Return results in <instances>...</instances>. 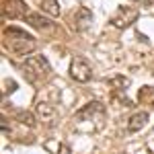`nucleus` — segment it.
Here are the masks:
<instances>
[{
	"label": "nucleus",
	"mask_w": 154,
	"mask_h": 154,
	"mask_svg": "<svg viewBox=\"0 0 154 154\" xmlns=\"http://www.w3.org/2000/svg\"><path fill=\"white\" fill-rule=\"evenodd\" d=\"M35 113H37V117L41 119V121H45V123H51V121L56 119V115H58L56 107L45 103V101H39L35 105Z\"/></svg>",
	"instance_id": "7"
},
{
	"label": "nucleus",
	"mask_w": 154,
	"mask_h": 154,
	"mask_svg": "<svg viewBox=\"0 0 154 154\" xmlns=\"http://www.w3.org/2000/svg\"><path fill=\"white\" fill-rule=\"evenodd\" d=\"M23 72L29 82H43L51 74V66L43 56H29L23 64Z\"/></svg>",
	"instance_id": "2"
},
{
	"label": "nucleus",
	"mask_w": 154,
	"mask_h": 154,
	"mask_svg": "<svg viewBox=\"0 0 154 154\" xmlns=\"http://www.w3.org/2000/svg\"><path fill=\"white\" fill-rule=\"evenodd\" d=\"M35 39L25 33L21 29H14V27H8L4 29V48L17 54V56H29L33 49H35Z\"/></svg>",
	"instance_id": "1"
},
{
	"label": "nucleus",
	"mask_w": 154,
	"mask_h": 154,
	"mask_svg": "<svg viewBox=\"0 0 154 154\" xmlns=\"http://www.w3.org/2000/svg\"><path fill=\"white\" fill-rule=\"evenodd\" d=\"M103 121L105 119V107L101 105L99 101H93V103H88L86 107H82L78 113H76V117H74V121L80 125L82 121Z\"/></svg>",
	"instance_id": "3"
},
{
	"label": "nucleus",
	"mask_w": 154,
	"mask_h": 154,
	"mask_svg": "<svg viewBox=\"0 0 154 154\" xmlns=\"http://www.w3.org/2000/svg\"><path fill=\"white\" fill-rule=\"evenodd\" d=\"M41 11L48 12V14H51V17H60L62 8H60L58 0H41Z\"/></svg>",
	"instance_id": "11"
},
{
	"label": "nucleus",
	"mask_w": 154,
	"mask_h": 154,
	"mask_svg": "<svg viewBox=\"0 0 154 154\" xmlns=\"http://www.w3.org/2000/svg\"><path fill=\"white\" fill-rule=\"evenodd\" d=\"M70 78L76 82H88L93 78V68L84 58H74L70 62Z\"/></svg>",
	"instance_id": "5"
},
{
	"label": "nucleus",
	"mask_w": 154,
	"mask_h": 154,
	"mask_svg": "<svg viewBox=\"0 0 154 154\" xmlns=\"http://www.w3.org/2000/svg\"><path fill=\"white\" fill-rule=\"evenodd\" d=\"M19 117L23 119V123H27V125H33L35 121H33V115L31 113H19Z\"/></svg>",
	"instance_id": "14"
},
{
	"label": "nucleus",
	"mask_w": 154,
	"mask_h": 154,
	"mask_svg": "<svg viewBox=\"0 0 154 154\" xmlns=\"http://www.w3.org/2000/svg\"><path fill=\"white\" fill-rule=\"evenodd\" d=\"M138 17H140V11H138V8H134V6H123V8H119V11L113 14L111 25H113L115 29H128V27H131V25L138 21Z\"/></svg>",
	"instance_id": "4"
},
{
	"label": "nucleus",
	"mask_w": 154,
	"mask_h": 154,
	"mask_svg": "<svg viewBox=\"0 0 154 154\" xmlns=\"http://www.w3.org/2000/svg\"><path fill=\"white\" fill-rule=\"evenodd\" d=\"M138 99H140L142 103L154 105V88H152V86H142L140 93H138Z\"/></svg>",
	"instance_id": "12"
},
{
	"label": "nucleus",
	"mask_w": 154,
	"mask_h": 154,
	"mask_svg": "<svg viewBox=\"0 0 154 154\" xmlns=\"http://www.w3.org/2000/svg\"><path fill=\"white\" fill-rule=\"evenodd\" d=\"M111 84H113V86H119L121 91H125V88L130 86V78H123V76H115V78L111 80Z\"/></svg>",
	"instance_id": "13"
},
{
	"label": "nucleus",
	"mask_w": 154,
	"mask_h": 154,
	"mask_svg": "<svg viewBox=\"0 0 154 154\" xmlns=\"http://www.w3.org/2000/svg\"><path fill=\"white\" fill-rule=\"evenodd\" d=\"M146 123H148V113H146V111H138V113H134V115L128 119V131H130V134H136V131L144 130Z\"/></svg>",
	"instance_id": "8"
},
{
	"label": "nucleus",
	"mask_w": 154,
	"mask_h": 154,
	"mask_svg": "<svg viewBox=\"0 0 154 154\" xmlns=\"http://www.w3.org/2000/svg\"><path fill=\"white\" fill-rule=\"evenodd\" d=\"M144 2H146V4H150V2H152V0H144Z\"/></svg>",
	"instance_id": "15"
},
{
	"label": "nucleus",
	"mask_w": 154,
	"mask_h": 154,
	"mask_svg": "<svg viewBox=\"0 0 154 154\" xmlns=\"http://www.w3.org/2000/svg\"><path fill=\"white\" fill-rule=\"evenodd\" d=\"M25 21L31 25V27H35V29H49L51 27V21L45 19V17H41V14H37V12H29L25 17Z\"/></svg>",
	"instance_id": "10"
},
{
	"label": "nucleus",
	"mask_w": 154,
	"mask_h": 154,
	"mask_svg": "<svg viewBox=\"0 0 154 154\" xmlns=\"http://www.w3.org/2000/svg\"><path fill=\"white\" fill-rule=\"evenodd\" d=\"M91 23H93V14H91V11L88 8H78V12H76V19H74V25H76V29L78 31H86L88 27H91Z\"/></svg>",
	"instance_id": "9"
},
{
	"label": "nucleus",
	"mask_w": 154,
	"mask_h": 154,
	"mask_svg": "<svg viewBox=\"0 0 154 154\" xmlns=\"http://www.w3.org/2000/svg\"><path fill=\"white\" fill-rule=\"evenodd\" d=\"M29 14V8L23 0H6L2 6V17L6 19H25Z\"/></svg>",
	"instance_id": "6"
}]
</instances>
